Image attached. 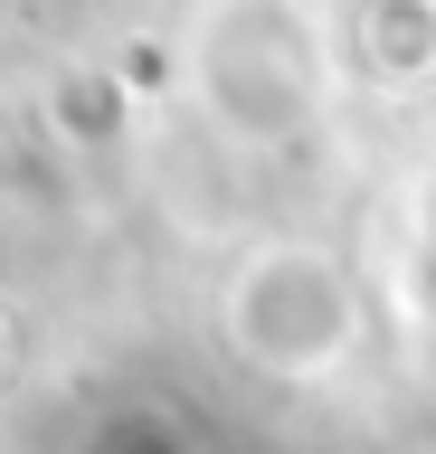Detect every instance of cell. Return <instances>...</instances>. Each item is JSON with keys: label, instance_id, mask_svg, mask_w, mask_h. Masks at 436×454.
Returning a JSON list of instances; mask_svg holds the SVG:
<instances>
[{"label": "cell", "instance_id": "cell-1", "mask_svg": "<svg viewBox=\"0 0 436 454\" xmlns=\"http://www.w3.org/2000/svg\"><path fill=\"white\" fill-rule=\"evenodd\" d=\"M228 332L247 360L266 369H285V379H304V369L322 360H342V340H351V294H342V265L313 247H275L257 255V275L237 284V303H228Z\"/></svg>", "mask_w": 436, "mask_h": 454}]
</instances>
